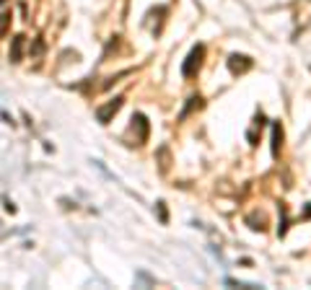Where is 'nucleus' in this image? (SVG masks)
Returning a JSON list of instances; mask_svg holds the SVG:
<instances>
[{
    "instance_id": "obj_4",
    "label": "nucleus",
    "mask_w": 311,
    "mask_h": 290,
    "mask_svg": "<svg viewBox=\"0 0 311 290\" xmlns=\"http://www.w3.org/2000/svg\"><path fill=\"white\" fill-rule=\"evenodd\" d=\"M228 68H231V72L236 75V72H244L252 68V60L246 57V54H231V60H228Z\"/></svg>"
},
{
    "instance_id": "obj_7",
    "label": "nucleus",
    "mask_w": 311,
    "mask_h": 290,
    "mask_svg": "<svg viewBox=\"0 0 311 290\" xmlns=\"http://www.w3.org/2000/svg\"><path fill=\"white\" fill-rule=\"evenodd\" d=\"M226 285H231V288H244V290H257L259 285H252V283H239V280H231V277H226Z\"/></svg>"
},
{
    "instance_id": "obj_10",
    "label": "nucleus",
    "mask_w": 311,
    "mask_h": 290,
    "mask_svg": "<svg viewBox=\"0 0 311 290\" xmlns=\"http://www.w3.org/2000/svg\"><path fill=\"white\" fill-rule=\"evenodd\" d=\"M5 210H8V213H16V205L11 202V199H5Z\"/></svg>"
},
{
    "instance_id": "obj_11",
    "label": "nucleus",
    "mask_w": 311,
    "mask_h": 290,
    "mask_svg": "<svg viewBox=\"0 0 311 290\" xmlns=\"http://www.w3.org/2000/svg\"><path fill=\"white\" fill-rule=\"evenodd\" d=\"M3 3H5V0H0V5H3Z\"/></svg>"
},
{
    "instance_id": "obj_9",
    "label": "nucleus",
    "mask_w": 311,
    "mask_h": 290,
    "mask_svg": "<svg viewBox=\"0 0 311 290\" xmlns=\"http://www.w3.org/2000/svg\"><path fill=\"white\" fill-rule=\"evenodd\" d=\"M42 52H44V42H42V39H36V42H34V49H31V54H42Z\"/></svg>"
},
{
    "instance_id": "obj_3",
    "label": "nucleus",
    "mask_w": 311,
    "mask_h": 290,
    "mask_svg": "<svg viewBox=\"0 0 311 290\" xmlns=\"http://www.w3.org/2000/svg\"><path fill=\"white\" fill-rule=\"evenodd\" d=\"M24 44H26V36H24V34H16L13 39H11L8 60H11V62H21V60H24Z\"/></svg>"
},
{
    "instance_id": "obj_8",
    "label": "nucleus",
    "mask_w": 311,
    "mask_h": 290,
    "mask_svg": "<svg viewBox=\"0 0 311 290\" xmlns=\"http://www.w3.org/2000/svg\"><path fill=\"white\" fill-rule=\"evenodd\" d=\"M156 210H158L161 223H169V213H166V202H156Z\"/></svg>"
},
{
    "instance_id": "obj_1",
    "label": "nucleus",
    "mask_w": 311,
    "mask_h": 290,
    "mask_svg": "<svg viewBox=\"0 0 311 290\" xmlns=\"http://www.w3.org/2000/svg\"><path fill=\"white\" fill-rule=\"evenodd\" d=\"M203 57H205V47H203V44L192 47L189 54H187V60H184V65H181V75H184V78H195L200 72V68H203Z\"/></svg>"
},
{
    "instance_id": "obj_5",
    "label": "nucleus",
    "mask_w": 311,
    "mask_h": 290,
    "mask_svg": "<svg viewBox=\"0 0 311 290\" xmlns=\"http://www.w3.org/2000/svg\"><path fill=\"white\" fill-rule=\"evenodd\" d=\"M280 145H283V127L275 122L272 124V156H280Z\"/></svg>"
},
{
    "instance_id": "obj_6",
    "label": "nucleus",
    "mask_w": 311,
    "mask_h": 290,
    "mask_svg": "<svg viewBox=\"0 0 311 290\" xmlns=\"http://www.w3.org/2000/svg\"><path fill=\"white\" fill-rule=\"evenodd\" d=\"M200 106H203V96H197V94H195V96H189V104L184 106V112L179 114V122H181V120H187L192 109H200Z\"/></svg>"
},
{
    "instance_id": "obj_2",
    "label": "nucleus",
    "mask_w": 311,
    "mask_h": 290,
    "mask_svg": "<svg viewBox=\"0 0 311 290\" xmlns=\"http://www.w3.org/2000/svg\"><path fill=\"white\" fill-rule=\"evenodd\" d=\"M122 104H125V98H122V96H114L112 101H106L104 106L96 109V120L102 122V124H109V122H112V117L122 109Z\"/></svg>"
}]
</instances>
